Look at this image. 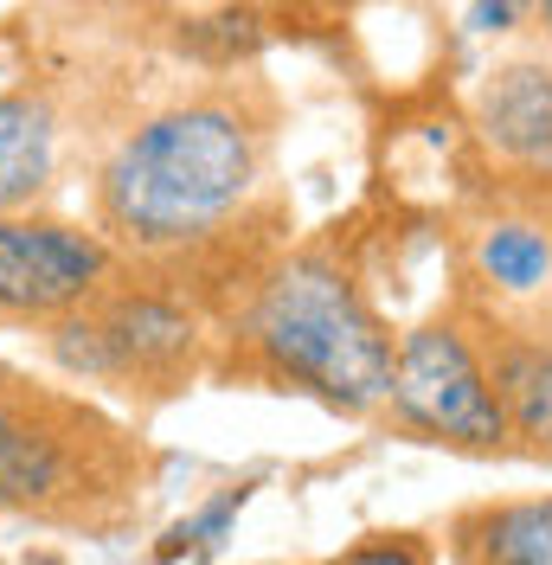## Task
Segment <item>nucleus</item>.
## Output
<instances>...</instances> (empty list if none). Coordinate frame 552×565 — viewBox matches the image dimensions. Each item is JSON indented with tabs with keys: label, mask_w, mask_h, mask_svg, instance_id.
Segmentation results:
<instances>
[{
	"label": "nucleus",
	"mask_w": 552,
	"mask_h": 565,
	"mask_svg": "<svg viewBox=\"0 0 552 565\" xmlns=\"http://www.w3.org/2000/svg\"><path fill=\"white\" fill-rule=\"evenodd\" d=\"M495 200H514V206H527L533 218H546L552 225V186H488Z\"/></svg>",
	"instance_id": "nucleus-15"
},
{
	"label": "nucleus",
	"mask_w": 552,
	"mask_h": 565,
	"mask_svg": "<svg viewBox=\"0 0 552 565\" xmlns=\"http://www.w3.org/2000/svg\"><path fill=\"white\" fill-rule=\"evenodd\" d=\"M65 174V116L45 90H0V212H45Z\"/></svg>",
	"instance_id": "nucleus-10"
},
{
	"label": "nucleus",
	"mask_w": 552,
	"mask_h": 565,
	"mask_svg": "<svg viewBox=\"0 0 552 565\" xmlns=\"http://www.w3.org/2000/svg\"><path fill=\"white\" fill-rule=\"evenodd\" d=\"M347 565H367V559H399V565H424L437 559V546L424 540V533H360L353 546L341 553Z\"/></svg>",
	"instance_id": "nucleus-13"
},
{
	"label": "nucleus",
	"mask_w": 552,
	"mask_h": 565,
	"mask_svg": "<svg viewBox=\"0 0 552 565\" xmlns=\"http://www.w3.org/2000/svg\"><path fill=\"white\" fill-rule=\"evenodd\" d=\"M444 553L463 565H552V494H488L444 521Z\"/></svg>",
	"instance_id": "nucleus-11"
},
{
	"label": "nucleus",
	"mask_w": 552,
	"mask_h": 565,
	"mask_svg": "<svg viewBox=\"0 0 552 565\" xmlns=\"http://www.w3.org/2000/svg\"><path fill=\"white\" fill-rule=\"evenodd\" d=\"M469 136L488 186H552V39L501 52L476 77Z\"/></svg>",
	"instance_id": "nucleus-8"
},
{
	"label": "nucleus",
	"mask_w": 552,
	"mask_h": 565,
	"mask_svg": "<svg viewBox=\"0 0 552 565\" xmlns=\"http://www.w3.org/2000/svg\"><path fill=\"white\" fill-rule=\"evenodd\" d=\"M463 26L469 33H520V26H533V0H469V13H463Z\"/></svg>",
	"instance_id": "nucleus-14"
},
{
	"label": "nucleus",
	"mask_w": 552,
	"mask_h": 565,
	"mask_svg": "<svg viewBox=\"0 0 552 565\" xmlns=\"http://www.w3.org/2000/svg\"><path fill=\"white\" fill-rule=\"evenodd\" d=\"M39 353L71 386L109 398L129 418H155L212 380L219 316L187 289L123 264L97 296L39 328Z\"/></svg>",
	"instance_id": "nucleus-4"
},
{
	"label": "nucleus",
	"mask_w": 552,
	"mask_h": 565,
	"mask_svg": "<svg viewBox=\"0 0 552 565\" xmlns=\"http://www.w3.org/2000/svg\"><path fill=\"white\" fill-rule=\"evenodd\" d=\"M533 26L552 39V0H533Z\"/></svg>",
	"instance_id": "nucleus-16"
},
{
	"label": "nucleus",
	"mask_w": 552,
	"mask_h": 565,
	"mask_svg": "<svg viewBox=\"0 0 552 565\" xmlns=\"http://www.w3.org/2000/svg\"><path fill=\"white\" fill-rule=\"evenodd\" d=\"M161 489L136 418L84 386L0 360V521L77 540H129Z\"/></svg>",
	"instance_id": "nucleus-3"
},
{
	"label": "nucleus",
	"mask_w": 552,
	"mask_h": 565,
	"mask_svg": "<svg viewBox=\"0 0 552 565\" xmlns=\"http://www.w3.org/2000/svg\"><path fill=\"white\" fill-rule=\"evenodd\" d=\"M315 7H328V0H315Z\"/></svg>",
	"instance_id": "nucleus-17"
},
{
	"label": "nucleus",
	"mask_w": 552,
	"mask_h": 565,
	"mask_svg": "<svg viewBox=\"0 0 552 565\" xmlns=\"http://www.w3.org/2000/svg\"><path fill=\"white\" fill-rule=\"evenodd\" d=\"M456 277H469L488 296H508V302H552V225L488 193V206L469 218Z\"/></svg>",
	"instance_id": "nucleus-9"
},
{
	"label": "nucleus",
	"mask_w": 552,
	"mask_h": 565,
	"mask_svg": "<svg viewBox=\"0 0 552 565\" xmlns=\"http://www.w3.org/2000/svg\"><path fill=\"white\" fill-rule=\"evenodd\" d=\"M373 430L405 437V444H431V450H449V457L469 462H520L514 424L501 412V392L488 373V353L449 289L437 309H424L399 334L392 392H385V412Z\"/></svg>",
	"instance_id": "nucleus-5"
},
{
	"label": "nucleus",
	"mask_w": 552,
	"mask_h": 565,
	"mask_svg": "<svg viewBox=\"0 0 552 565\" xmlns=\"http://www.w3.org/2000/svg\"><path fill=\"white\" fill-rule=\"evenodd\" d=\"M251 494H257V476H244V482H225V489H212L187 521H173L161 540H155V559H212L232 527H238V514L251 508Z\"/></svg>",
	"instance_id": "nucleus-12"
},
{
	"label": "nucleus",
	"mask_w": 552,
	"mask_h": 565,
	"mask_svg": "<svg viewBox=\"0 0 552 565\" xmlns=\"http://www.w3.org/2000/svg\"><path fill=\"white\" fill-rule=\"evenodd\" d=\"M399 334L341 232L289 238L219 321V386L309 398L347 424H380Z\"/></svg>",
	"instance_id": "nucleus-2"
},
{
	"label": "nucleus",
	"mask_w": 552,
	"mask_h": 565,
	"mask_svg": "<svg viewBox=\"0 0 552 565\" xmlns=\"http://www.w3.org/2000/svg\"><path fill=\"white\" fill-rule=\"evenodd\" d=\"M463 316L488 353V373L501 392V412L514 424V457L552 469V302H508L469 277L449 282Z\"/></svg>",
	"instance_id": "nucleus-7"
},
{
	"label": "nucleus",
	"mask_w": 552,
	"mask_h": 565,
	"mask_svg": "<svg viewBox=\"0 0 552 565\" xmlns=\"http://www.w3.org/2000/svg\"><path fill=\"white\" fill-rule=\"evenodd\" d=\"M283 104L264 77H212L136 109L91 161V225L123 264L187 289L225 321L289 245L276 186Z\"/></svg>",
	"instance_id": "nucleus-1"
},
{
	"label": "nucleus",
	"mask_w": 552,
	"mask_h": 565,
	"mask_svg": "<svg viewBox=\"0 0 552 565\" xmlns=\"http://www.w3.org/2000/svg\"><path fill=\"white\" fill-rule=\"evenodd\" d=\"M123 270V257L97 225H71L52 212H0V321L39 334L71 316Z\"/></svg>",
	"instance_id": "nucleus-6"
}]
</instances>
